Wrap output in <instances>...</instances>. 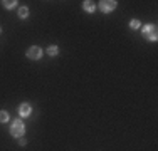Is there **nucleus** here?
Returning a JSON list of instances; mask_svg holds the SVG:
<instances>
[{"mask_svg":"<svg viewBox=\"0 0 158 151\" xmlns=\"http://www.w3.org/2000/svg\"><path fill=\"white\" fill-rule=\"evenodd\" d=\"M25 133V126L22 123V119H14V123L10 124V134L14 138H22Z\"/></svg>","mask_w":158,"mask_h":151,"instance_id":"f257e3e1","label":"nucleus"},{"mask_svg":"<svg viewBox=\"0 0 158 151\" xmlns=\"http://www.w3.org/2000/svg\"><path fill=\"white\" fill-rule=\"evenodd\" d=\"M141 34L145 39L152 40V42H155V40L158 39V32H156V25L153 24H148V25H143L141 27Z\"/></svg>","mask_w":158,"mask_h":151,"instance_id":"f03ea898","label":"nucleus"},{"mask_svg":"<svg viewBox=\"0 0 158 151\" xmlns=\"http://www.w3.org/2000/svg\"><path fill=\"white\" fill-rule=\"evenodd\" d=\"M116 5H118V2H116V0H101V2L98 3V7H99V10L103 14L113 12V10L116 9Z\"/></svg>","mask_w":158,"mask_h":151,"instance_id":"7ed1b4c3","label":"nucleus"},{"mask_svg":"<svg viewBox=\"0 0 158 151\" xmlns=\"http://www.w3.org/2000/svg\"><path fill=\"white\" fill-rule=\"evenodd\" d=\"M25 55H27L31 60H39L42 57V49L39 47V45H31V47L25 51Z\"/></svg>","mask_w":158,"mask_h":151,"instance_id":"20e7f679","label":"nucleus"},{"mask_svg":"<svg viewBox=\"0 0 158 151\" xmlns=\"http://www.w3.org/2000/svg\"><path fill=\"white\" fill-rule=\"evenodd\" d=\"M19 114H20L22 118H29V116L32 114V106L29 103H22L19 106Z\"/></svg>","mask_w":158,"mask_h":151,"instance_id":"39448f33","label":"nucleus"},{"mask_svg":"<svg viewBox=\"0 0 158 151\" xmlns=\"http://www.w3.org/2000/svg\"><path fill=\"white\" fill-rule=\"evenodd\" d=\"M82 9H84L86 12L93 14V12L96 10V3L93 2V0H86V2H82Z\"/></svg>","mask_w":158,"mask_h":151,"instance_id":"423d86ee","label":"nucleus"},{"mask_svg":"<svg viewBox=\"0 0 158 151\" xmlns=\"http://www.w3.org/2000/svg\"><path fill=\"white\" fill-rule=\"evenodd\" d=\"M17 15H19V18H22V20H25V18L29 17V9H27V7H19V10H17Z\"/></svg>","mask_w":158,"mask_h":151,"instance_id":"0eeeda50","label":"nucleus"},{"mask_svg":"<svg viewBox=\"0 0 158 151\" xmlns=\"http://www.w3.org/2000/svg\"><path fill=\"white\" fill-rule=\"evenodd\" d=\"M2 5L5 7L7 10H12V9H15V7H17V0H3Z\"/></svg>","mask_w":158,"mask_h":151,"instance_id":"6e6552de","label":"nucleus"},{"mask_svg":"<svg viewBox=\"0 0 158 151\" xmlns=\"http://www.w3.org/2000/svg\"><path fill=\"white\" fill-rule=\"evenodd\" d=\"M47 54L51 55V57H56V55L59 54V47H57V45H49V47H47Z\"/></svg>","mask_w":158,"mask_h":151,"instance_id":"1a4fd4ad","label":"nucleus"},{"mask_svg":"<svg viewBox=\"0 0 158 151\" xmlns=\"http://www.w3.org/2000/svg\"><path fill=\"white\" fill-rule=\"evenodd\" d=\"M10 119V116H9V111H0V123H7V121Z\"/></svg>","mask_w":158,"mask_h":151,"instance_id":"9d476101","label":"nucleus"},{"mask_svg":"<svg viewBox=\"0 0 158 151\" xmlns=\"http://www.w3.org/2000/svg\"><path fill=\"white\" fill-rule=\"evenodd\" d=\"M130 27H131V29H135V30H136V29H140V27H141L140 20H131V22H130Z\"/></svg>","mask_w":158,"mask_h":151,"instance_id":"9b49d317","label":"nucleus"},{"mask_svg":"<svg viewBox=\"0 0 158 151\" xmlns=\"http://www.w3.org/2000/svg\"><path fill=\"white\" fill-rule=\"evenodd\" d=\"M19 145H20V146H25V145H27V141H25L24 138H19Z\"/></svg>","mask_w":158,"mask_h":151,"instance_id":"f8f14e48","label":"nucleus"},{"mask_svg":"<svg viewBox=\"0 0 158 151\" xmlns=\"http://www.w3.org/2000/svg\"><path fill=\"white\" fill-rule=\"evenodd\" d=\"M0 34H2V29H0Z\"/></svg>","mask_w":158,"mask_h":151,"instance_id":"ddd939ff","label":"nucleus"}]
</instances>
